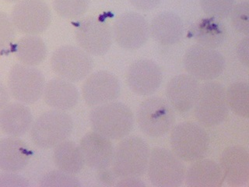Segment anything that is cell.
I'll list each match as a JSON object with an SVG mask.
<instances>
[{"label": "cell", "mask_w": 249, "mask_h": 187, "mask_svg": "<svg viewBox=\"0 0 249 187\" xmlns=\"http://www.w3.org/2000/svg\"><path fill=\"white\" fill-rule=\"evenodd\" d=\"M136 120L144 134L160 137L170 132L175 126V110L162 97H148L139 106Z\"/></svg>", "instance_id": "cell-7"}, {"label": "cell", "mask_w": 249, "mask_h": 187, "mask_svg": "<svg viewBox=\"0 0 249 187\" xmlns=\"http://www.w3.org/2000/svg\"><path fill=\"white\" fill-rule=\"evenodd\" d=\"M183 64L188 74L197 80L211 81L223 74L226 61L224 56L216 49L197 44L187 49Z\"/></svg>", "instance_id": "cell-9"}, {"label": "cell", "mask_w": 249, "mask_h": 187, "mask_svg": "<svg viewBox=\"0 0 249 187\" xmlns=\"http://www.w3.org/2000/svg\"><path fill=\"white\" fill-rule=\"evenodd\" d=\"M146 172L154 187H178L185 182L186 168L173 152L157 147L150 150Z\"/></svg>", "instance_id": "cell-5"}, {"label": "cell", "mask_w": 249, "mask_h": 187, "mask_svg": "<svg viewBox=\"0 0 249 187\" xmlns=\"http://www.w3.org/2000/svg\"><path fill=\"white\" fill-rule=\"evenodd\" d=\"M150 35L162 45H173L181 41L184 34V23L173 12H162L152 20Z\"/></svg>", "instance_id": "cell-22"}, {"label": "cell", "mask_w": 249, "mask_h": 187, "mask_svg": "<svg viewBox=\"0 0 249 187\" xmlns=\"http://www.w3.org/2000/svg\"><path fill=\"white\" fill-rule=\"evenodd\" d=\"M120 180L117 181L116 187H144L146 184L139 179V177L121 178Z\"/></svg>", "instance_id": "cell-37"}, {"label": "cell", "mask_w": 249, "mask_h": 187, "mask_svg": "<svg viewBox=\"0 0 249 187\" xmlns=\"http://www.w3.org/2000/svg\"><path fill=\"white\" fill-rule=\"evenodd\" d=\"M40 186L42 187H81V183L75 175L58 169L45 174L41 179Z\"/></svg>", "instance_id": "cell-29"}, {"label": "cell", "mask_w": 249, "mask_h": 187, "mask_svg": "<svg viewBox=\"0 0 249 187\" xmlns=\"http://www.w3.org/2000/svg\"><path fill=\"white\" fill-rule=\"evenodd\" d=\"M11 19L19 32L37 35L49 28L52 14L43 0H20L12 10Z\"/></svg>", "instance_id": "cell-11"}, {"label": "cell", "mask_w": 249, "mask_h": 187, "mask_svg": "<svg viewBox=\"0 0 249 187\" xmlns=\"http://www.w3.org/2000/svg\"><path fill=\"white\" fill-rule=\"evenodd\" d=\"M171 131V150L181 161L193 162L204 158L210 147V136L202 125L183 122L174 126Z\"/></svg>", "instance_id": "cell-3"}, {"label": "cell", "mask_w": 249, "mask_h": 187, "mask_svg": "<svg viewBox=\"0 0 249 187\" xmlns=\"http://www.w3.org/2000/svg\"><path fill=\"white\" fill-rule=\"evenodd\" d=\"M45 87V77L35 66L18 63L10 70L8 77L9 92L20 103H35L43 95Z\"/></svg>", "instance_id": "cell-10"}, {"label": "cell", "mask_w": 249, "mask_h": 187, "mask_svg": "<svg viewBox=\"0 0 249 187\" xmlns=\"http://www.w3.org/2000/svg\"><path fill=\"white\" fill-rule=\"evenodd\" d=\"M29 185L27 179L14 172L6 171V173L0 174V187H27Z\"/></svg>", "instance_id": "cell-33"}, {"label": "cell", "mask_w": 249, "mask_h": 187, "mask_svg": "<svg viewBox=\"0 0 249 187\" xmlns=\"http://www.w3.org/2000/svg\"><path fill=\"white\" fill-rule=\"evenodd\" d=\"M73 131V121L64 111L52 110L43 113L33 123L31 138L35 146L50 149L70 137Z\"/></svg>", "instance_id": "cell-4"}, {"label": "cell", "mask_w": 249, "mask_h": 187, "mask_svg": "<svg viewBox=\"0 0 249 187\" xmlns=\"http://www.w3.org/2000/svg\"><path fill=\"white\" fill-rule=\"evenodd\" d=\"M47 46L37 35H27L19 39L15 47L18 60L26 66H36L41 64L47 56Z\"/></svg>", "instance_id": "cell-26"}, {"label": "cell", "mask_w": 249, "mask_h": 187, "mask_svg": "<svg viewBox=\"0 0 249 187\" xmlns=\"http://www.w3.org/2000/svg\"><path fill=\"white\" fill-rule=\"evenodd\" d=\"M75 35L78 45L91 56H103L112 45V29L108 23L89 17L77 23Z\"/></svg>", "instance_id": "cell-12"}, {"label": "cell", "mask_w": 249, "mask_h": 187, "mask_svg": "<svg viewBox=\"0 0 249 187\" xmlns=\"http://www.w3.org/2000/svg\"><path fill=\"white\" fill-rule=\"evenodd\" d=\"M185 184L188 187H221L224 178L217 162L209 158H200L192 162L185 172Z\"/></svg>", "instance_id": "cell-21"}, {"label": "cell", "mask_w": 249, "mask_h": 187, "mask_svg": "<svg viewBox=\"0 0 249 187\" xmlns=\"http://www.w3.org/2000/svg\"><path fill=\"white\" fill-rule=\"evenodd\" d=\"M228 107L235 115L249 118V86L247 82L237 81L226 89Z\"/></svg>", "instance_id": "cell-27"}, {"label": "cell", "mask_w": 249, "mask_h": 187, "mask_svg": "<svg viewBox=\"0 0 249 187\" xmlns=\"http://www.w3.org/2000/svg\"><path fill=\"white\" fill-rule=\"evenodd\" d=\"M51 66L58 77L76 83L89 76L93 62L90 55L81 48L64 45L54 51L51 58Z\"/></svg>", "instance_id": "cell-8"}, {"label": "cell", "mask_w": 249, "mask_h": 187, "mask_svg": "<svg viewBox=\"0 0 249 187\" xmlns=\"http://www.w3.org/2000/svg\"><path fill=\"white\" fill-rule=\"evenodd\" d=\"M163 80L161 70L150 59H140L128 67L126 81L128 88L140 96H150L155 93Z\"/></svg>", "instance_id": "cell-15"}, {"label": "cell", "mask_w": 249, "mask_h": 187, "mask_svg": "<svg viewBox=\"0 0 249 187\" xmlns=\"http://www.w3.org/2000/svg\"><path fill=\"white\" fill-rule=\"evenodd\" d=\"M85 165L92 169H105L112 163L115 148L111 140L98 132H89L83 136L79 145Z\"/></svg>", "instance_id": "cell-18"}, {"label": "cell", "mask_w": 249, "mask_h": 187, "mask_svg": "<svg viewBox=\"0 0 249 187\" xmlns=\"http://www.w3.org/2000/svg\"><path fill=\"white\" fill-rule=\"evenodd\" d=\"M10 100V93L6 86L0 82V111L3 109Z\"/></svg>", "instance_id": "cell-38"}, {"label": "cell", "mask_w": 249, "mask_h": 187, "mask_svg": "<svg viewBox=\"0 0 249 187\" xmlns=\"http://www.w3.org/2000/svg\"><path fill=\"white\" fill-rule=\"evenodd\" d=\"M89 122L94 132L109 140H122L134 127V115L128 106L119 101L96 106L90 112Z\"/></svg>", "instance_id": "cell-1"}, {"label": "cell", "mask_w": 249, "mask_h": 187, "mask_svg": "<svg viewBox=\"0 0 249 187\" xmlns=\"http://www.w3.org/2000/svg\"><path fill=\"white\" fill-rule=\"evenodd\" d=\"M226 89L219 82L206 81L201 85L194 106L195 116L202 127H216L229 114Z\"/></svg>", "instance_id": "cell-6"}, {"label": "cell", "mask_w": 249, "mask_h": 187, "mask_svg": "<svg viewBox=\"0 0 249 187\" xmlns=\"http://www.w3.org/2000/svg\"><path fill=\"white\" fill-rule=\"evenodd\" d=\"M201 8L206 15L216 19H226L235 5V0H199Z\"/></svg>", "instance_id": "cell-30"}, {"label": "cell", "mask_w": 249, "mask_h": 187, "mask_svg": "<svg viewBox=\"0 0 249 187\" xmlns=\"http://www.w3.org/2000/svg\"><path fill=\"white\" fill-rule=\"evenodd\" d=\"M32 124L33 115L25 104H7L0 111V129L8 136H23L31 130Z\"/></svg>", "instance_id": "cell-20"}, {"label": "cell", "mask_w": 249, "mask_h": 187, "mask_svg": "<svg viewBox=\"0 0 249 187\" xmlns=\"http://www.w3.org/2000/svg\"><path fill=\"white\" fill-rule=\"evenodd\" d=\"M4 1H6V2H19L20 0H4Z\"/></svg>", "instance_id": "cell-39"}, {"label": "cell", "mask_w": 249, "mask_h": 187, "mask_svg": "<svg viewBox=\"0 0 249 187\" xmlns=\"http://www.w3.org/2000/svg\"><path fill=\"white\" fill-rule=\"evenodd\" d=\"M32 152L23 140L10 136L0 140V169L21 171L29 162Z\"/></svg>", "instance_id": "cell-23"}, {"label": "cell", "mask_w": 249, "mask_h": 187, "mask_svg": "<svg viewBox=\"0 0 249 187\" xmlns=\"http://www.w3.org/2000/svg\"><path fill=\"white\" fill-rule=\"evenodd\" d=\"M220 165L224 180L231 187H244L249 180V154L240 145L230 146L222 152Z\"/></svg>", "instance_id": "cell-17"}, {"label": "cell", "mask_w": 249, "mask_h": 187, "mask_svg": "<svg viewBox=\"0 0 249 187\" xmlns=\"http://www.w3.org/2000/svg\"><path fill=\"white\" fill-rule=\"evenodd\" d=\"M161 1L162 0H128L132 6L141 11L154 10Z\"/></svg>", "instance_id": "cell-36"}, {"label": "cell", "mask_w": 249, "mask_h": 187, "mask_svg": "<svg viewBox=\"0 0 249 187\" xmlns=\"http://www.w3.org/2000/svg\"><path fill=\"white\" fill-rule=\"evenodd\" d=\"M43 97L50 107L66 112L76 107L80 100V93L72 82L58 77L45 84Z\"/></svg>", "instance_id": "cell-19"}, {"label": "cell", "mask_w": 249, "mask_h": 187, "mask_svg": "<svg viewBox=\"0 0 249 187\" xmlns=\"http://www.w3.org/2000/svg\"><path fill=\"white\" fill-rule=\"evenodd\" d=\"M89 0H53V7L58 15L66 19H77L89 8Z\"/></svg>", "instance_id": "cell-28"}, {"label": "cell", "mask_w": 249, "mask_h": 187, "mask_svg": "<svg viewBox=\"0 0 249 187\" xmlns=\"http://www.w3.org/2000/svg\"><path fill=\"white\" fill-rule=\"evenodd\" d=\"M53 161L58 169L71 175L80 172L85 165L80 146L67 140L54 147Z\"/></svg>", "instance_id": "cell-25"}, {"label": "cell", "mask_w": 249, "mask_h": 187, "mask_svg": "<svg viewBox=\"0 0 249 187\" xmlns=\"http://www.w3.org/2000/svg\"><path fill=\"white\" fill-rule=\"evenodd\" d=\"M190 36L198 45L216 49L225 42L228 31L221 19L208 17L195 23L190 30Z\"/></svg>", "instance_id": "cell-24"}, {"label": "cell", "mask_w": 249, "mask_h": 187, "mask_svg": "<svg viewBox=\"0 0 249 187\" xmlns=\"http://www.w3.org/2000/svg\"><path fill=\"white\" fill-rule=\"evenodd\" d=\"M237 56L240 62L245 66H249V39L245 36L241 39L237 46Z\"/></svg>", "instance_id": "cell-34"}, {"label": "cell", "mask_w": 249, "mask_h": 187, "mask_svg": "<svg viewBox=\"0 0 249 187\" xmlns=\"http://www.w3.org/2000/svg\"><path fill=\"white\" fill-rule=\"evenodd\" d=\"M121 93L119 79L107 71H97L88 76L83 84L82 94L90 107L115 101Z\"/></svg>", "instance_id": "cell-14"}, {"label": "cell", "mask_w": 249, "mask_h": 187, "mask_svg": "<svg viewBox=\"0 0 249 187\" xmlns=\"http://www.w3.org/2000/svg\"><path fill=\"white\" fill-rule=\"evenodd\" d=\"M201 84L189 74H179L167 84V101L178 112L185 113L194 108L198 99Z\"/></svg>", "instance_id": "cell-16"}, {"label": "cell", "mask_w": 249, "mask_h": 187, "mask_svg": "<svg viewBox=\"0 0 249 187\" xmlns=\"http://www.w3.org/2000/svg\"><path fill=\"white\" fill-rule=\"evenodd\" d=\"M16 28L6 13L0 11V50L10 45L14 40Z\"/></svg>", "instance_id": "cell-32"}, {"label": "cell", "mask_w": 249, "mask_h": 187, "mask_svg": "<svg viewBox=\"0 0 249 187\" xmlns=\"http://www.w3.org/2000/svg\"><path fill=\"white\" fill-rule=\"evenodd\" d=\"M150 150L140 136H125L114 150L112 170L118 178L140 177L146 173Z\"/></svg>", "instance_id": "cell-2"}, {"label": "cell", "mask_w": 249, "mask_h": 187, "mask_svg": "<svg viewBox=\"0 0 249 187\" xmlns=\"http://www.w3.org/2000/svg\"><path fill=\"white\" fill-rule=\"evenodd\" d=\"M112 35L117 44L127 50L143 46L150 37V25L143 16L127 12L119 16L113 24Z\"/></svg>", "instance_id": "cell-13"}, {"label": "cell", "mask_w": 249, "mask_h": 187, "mask_svg": "<svg viewBox=\"0 0 249 187\" xmlns=\"http://www.w3.org/2000/svg\"><path fill=\"white\" fill-rule=\"evenodd\" d=\"M233 28L245 35L249 34V3L248 1H243L234 5L231 13L230 14Z\"/></svg>", "instance_id": "cell-31"}, {"label": "cell", "mask_w": 249, "mask_h": 187, "mask_svg": "<svg viewBox=\"0 0 249 187\" xmlns=\"http://www.w3.org/2000/svg\"><path fill=\"white\" fill-rule=\"evenodd\" d=\"M117 178L118 176L115 172L112 169H109V168L97 171V179L104 185L115 186Z\"/></svg>", "instance_id": "cell-35"}]
</instances>
